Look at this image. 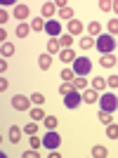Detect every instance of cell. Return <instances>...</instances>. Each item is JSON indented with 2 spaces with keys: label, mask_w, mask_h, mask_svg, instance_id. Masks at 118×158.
<instances>
[{
  "label": "cell",
  "mask_w": 118,
  "mask_h": 158,
  "mask_svg": "<svg viewBox=\"0 0 118 158\" xmlns=\"http://www.w3.org/2000/svg\"><path fill=\"white\" fill-rule=\"evenodd\" d=\"M31 118L36 120V123H40V120H45V113H43V109H40V106H36V109H31Z\"/></svg>",
  "instance_id": "7402d4cb"
},
{
  "label": "cell",
  "mask_w": 118,
  "mask_h": 158,
  "mask_svg": "<svg viewBox=\"0 0 118 158\" xmlns=\"http://www.w3.org/2000/svg\"><path fill=\"white\" fill-rule=\"evenodd\" d=\"M61 52V43L57 38H50L47 40V54H59Z\"/></svg>",
  "instance_id": "30bf717a"
},
{
  "label": "cell",
  "mask_w": 118,
  "mask_h": 158,
  "mask_svg": "<svg viewBox=\"0 0 118 158\" xmlns=\"http://www.w3.org/2000/svg\"><path fill=\"white\" fill-rule=\"evenodd\" d=\"M99 123H102V125H111V113L109 111H99Z\"/></svg>",
  "instance_id": "f1b7e54d"
},
{
  "label": "cell",
  "mask_w": 118,
  "mask_h": 158,
  "mask_svg": "<svg viewBox=\"0 0 118 158\" xmlns=\"http://www.w3.org/2000/svg\"><path fill=\"white\" fill-rule=\"evenodd\" d=\"M59 43H61V47H64V50H71V45H73V35H71V33H64V35L59 38Z\"/></svg>",
  "instance_id": "ffe728a7"
},
{
  "label": "cell",
  "mask_w": 118,
  "mask_h": 158,
  "mask_svg": "<svg viewBox=\"0 0 118 158\" xmlns=\"http://www.w3.org/2000/svg\"><path fill=\"white\" fill-rule=\"evenodd\" d=\"M106 135H109L111 139H118V125H113V123L106 125Z\"/></svg>",
  "instance_id": "d6a6232c"
},
{
  "label": "cell",
  "mask_w": 118,
  "mask_h": 158,
  "mask_svg": "<svg viewBox=\"0 0 118 158\" xmlns=\"http://www.w3.org/2000/svg\"><path fill=\"white\" fill-rule=\"evenodd\" d=\"M106 146H102V144H97V146H92V156H97V158H104L106 156Z\"/></svg>",
  "instance_id": "83f0119b"
},
{
  "label": "cell",
  "mask_w": 118,
  "mask_h": 158,
  "mask_svg": "<svg viewBox=\"0 0 118 158\" xmlns=\"http://www.w3.org/2000/svg\"><path fill=\"white\" fill-rule=\"evenodd\" d=\"M54 12H57V5H54V2H43V17H45V19H52Z\"/></svg>",
  "instance_id": "7c38bea8"
},
{
  "label": "cell",
  "mask_w": 118,
  "mask_h": 158,
  "mask_svg": "<svg viewBox=\"0 0 118 158\" xmlns=\"http://www.w3.org/2000/svg\"><path fill=\"white\" fill-rule=\"evenodd\" d=\"M14 17L24 24V21L28 19V7H26V5H14Z\"/></svg>",
  "instance_id": "ba28073f"
},
{
  "label": "cell",
  "mask_w": 118,
  "mask_h": 158,
  "mask_svg": "<svg viewBox=\"0 0 118 158\" xmlns=\"http://www.w3.org/2000/svg\"><path fill=\"white\" fill-rule=\"evenodd\" d=\"M99 61H102V66H104V69H111L118 59L113 57V54H102V59H99Z\"/></svg>",
  "instance_id": "e0dca14e"
},
{
  "label": "cell",
  "mask_w": 118,
  "mask_h": 158,
  "mask_svg": "<svg viewBox=\"0 0 118 158\" xmlns=\"http://www.w3.org/2000/svg\"><path fill=\"white\" fill-rule=\"evenodd\" d=\"M31 102H33L36 106H43V104H45V94H40V92H33V94H31Z\"/></svg>",
  "instance_id": "f546056e"
},
{
  "label": "cell",
  "mask_w": 118,
  "mask_h": 158,
  "mask_svg": "<svg viewBox=\"0 0 118 158\" xmlns=\"http://www.w3.org/2000/svg\"><path fill=\"white\" fill-rule=\"evenodd\" d=\"M59 57H61V61H64V64H73V61H76V52H73V50H61V52H59Z\"/></svg>",
  "instance_id": "2e32d148"
},
{
  "label": "cell",
  "mask_w": 118,
  "mask_h": 158,
  "mask_svg": "<svg viewBox=\"0 0 118 158\" xmlns=\"http://www.w3.org/2000/svg\"><path fill=\"white\" fill-rule=\"evenodd\" d=\"M59 144H61V137H59V135H57L54 130H50V132L45 135V137H43V146H45V149H50V151L59 149Z\"/></svg>",
  "instance_id": "277c9868"
},
{
  "label": "cell",
  "mask_w": 118,
  "mask_h": 158,
  "mask_svg": "<svg viewBox=\"0 0 118 158\" xmlns=\"http://www.w3.org/2000/svg\"><path fill=\"white\" fill-rule=\"evenodd\" d=\"M99 106H102V111H118V99L113 92H104L102 97H99Z\"/></svg>",
  "instance_id": "3957f363"
},
{
  "label": "cell",
  "mask_w": 118,
  "mask_h": 158,
  "mask_svg": "<svg viewBox=\"0 0 118 158\" xmlns=\"http://www.w3.org/2000/svg\"><path fill=\"white\" fill-rule=\"evenodd\" d=\"M31 97H24V94H17V97H12V106L17 109V111H31Z\"/></svg>",
  "instance_id": "5b68a950"
},
{
  "label": "cell",
  "mask_w": 118,
  "mask_h": 158,
  "mask_svg": "<svg viewBox=\"0 0 118 158\" xmlns=\"http://www.w3.org/2000/svg\"><path fill=\"white\" fill-rule=\"evenodd\" d=\"M106 87V78H102V76H97V78L92 80V90H97V92H102Z\"/></svg>",
  "instance_id": "44dd1931"
},
{
  "label": "cell",
  "mask_w": 118,
  "mask_h": 158,
  "mask_svg": "<svg viewBox=\"0 0 118 158\" xmlns=\"http://www.w3.org/2000/svg\"><path fill=\"white\" fill-rule=\"evenodd\" d=\"M61 83H71L73 78H76V73H73V69H61Z\"/></svg>",
  "instance_id": "d6986e66"
},
{
  "label": "cell",
  "mask_w": 118,
  "mask_h": 158,
  "mask_svg": "<svg viewBox=\"0 0 118 158\" xmlns=\"http://www.w3.org/2000/svg\"><path fill=\"white\" fill-rule=\"evenodd\" d=\"M99 99V92L97 90H83V102H87V104H95Z\"/></svg>",
  "instance_id": "4fadbf2b"
},
{
  "label": "cell",
  "mask_w": 118,
  "mask_h": 158,
  "mask_svg": "<svg viewBox=\"0 0 118 158\" xmlns=\"http://www.w3.org/2000/svg\"><path fill=\"white\" fill-rule=\"evenodd\" d=\"M71 85H73V90H78V92L87 90V80H85V76H76V78L71 80Z\"/></svg>",
  "instance_id": "9c48e42d"
},
{
  "label": "cell",
  "mask_w": 118,
  "mask_h": 158,
  "mask_svg": "<svg viewBox=\"0 0 118 158\" xmlns=\"http://www.w3.org/2000/svg\"><path fill=\"white\" fill-rule=\"evenodd\" d=\"M19 139H21V127L12 125V127H10V142H12V144H17Z\"/></svg>",
  "instance_id": "ac0fdd59"
},
{
  "label": "cell",
  "mask_w": 118,
  "mask_h": 158,
  "mask_svg": "<svg viewBox=\"0 0 118 158\" xmlns=\"http://www.w3.org/2000/svg\"><path fill=\"white\" fill-rule=\"evenodd\" d=\"M95 45H97V50H99L102 54H111L113 47H116V40H113L111 33H102V35L95 40Z\"/></svg>",
  "instance_id": "6da1fadb"
},
{
  "label": "cell",
  "mask_w": 118,
  "mask_h": 158,
  "mask_svg": "<svg viewBox=\"0 0 118 158\" xmlns=\"http://www.w3.org/2000/svg\"><path fill=\"white\" fill-rule=\"evenodd\" d=\"M80 102H83V92H78V90H73V92H69L64 97L66 109H76V106H80Z\"/></svg>",
  "instance_id": "8992f818"
},
{
  "label": "cell",
  "mask_w": 118,
  "mask_h": 158,
  "mask_svg": "<svg viewBox=\"0 0 118 158\" xmlns=\"http://www.w3.org/2000/svg\"><path fill=\"white\" fill-rule=\"evenodd\" d=\"M7 87H10V83H7V80H5V78H2V80H0V90H2V92H5Z\"/></svg>",
  "instance_id": "60d3db41"
},
{
  "label": "cell",
  "mask_w": 118,
  "mask_h": 158,
  "mask_svg": "<svg viewBox=\"0 0 118 158\" xmlns=\"http://www.w3.org/2000/svg\"><path fill=\"white\" fill-rule=\"evenodd\" d=\"M45 33L50 35V38H57L59 33H61V24H59V21H54V19H50V21L45 24Z\"/></svg>",
  "instance_id": "52a82bcc"
},
{
  "label": "cell",
  "mask_w": 118,
  "mask_h": 158,
  "mask_svg": "<svg viewBox=\"0 0 118 158\" xmlns=\"http://www.w3.org/2000/svg\"><path fill=\"white\" fill-rule=\"evenodd\" d=\"M24 132H26V135H36V132H38V123H36V120L26 123V125H24Z\"/></svg>",
  "instance_id": "4dcf8cb0"
},
{
  "label": "cell",
  "mask_w": 118,
  "mask_h": 158,
  "mask_svg": "<svg viewBox=\"0 0 118 158\" xmlns=\"http://www.w3.org/2000/svg\"><path fill=\"white\" fill-rule=\"evenodd\" d=\"M28 31H31V26H28V24H19V26H17V38H26Z\"/></svg>",
  "instance_id": "484cf974"
},
{
  "label": "cell",
  "mask_w": 118,
  "mask_h": 158,
  "mask_svg": "<svg viewBox=\"0 0 118 158\" xmlns=\"http://www.w3.org/2000/svg\"><path fill=\"white\" fill-rule=\"evenodd\" d=\"M99 10H102V12H109V10H113V2H109V0H99Z\"/></svg>",
  "instance_id": "d590c367"
},
{
  "label": "cell",
  "mask_w": 118,
  "mask_h": 158,
  "mask_svg": "<svg viewBox=\"0 0 118 158\" xmlns=\"http://www.w3.org/2000/svg\"><path fill=\"white\" fill-rule=\"evenodd\" d=\"M69 33H71V35H80V33H83V24H80V19H71V21H69Z\"/></svg>",
  "instance_id": "8fae6325"
},
{
  "label": "cell",
  "mask_w": 118,
  "mask_h": 158,
  "mask_svg": "<svg viewBox=\"0 0 118 158\" xmlns=\"http://www.w3.org/2000/svg\"><path fill=\"white\" fill-rule=\"evenodd\" d=\"M45 127L47 130H57V125H59V118H54V116H45Z\"/></svg>",
  "instance_id": "603a6c76"
},
{
  "label": "cell",
  "mask_w": 118,
  "mask_h": 158,
  "mask_svg": "<svg viewBox=\"0 0 118 158\" xmlns=\"http://www.w3.org/2000/svg\"><path fill=\"white\" fill-rule=\"evenodd\" d=\"M43 146V139L40 137H31V149H40Z\"/></svg>",
  "instance_id": "74e56055"
},
{
  "label": "cell",
  "mask_w": 118,
  "mask_h": 158,
  "mask_svg": "<svg viewBox=\"0 0 118 158\" xmlns=\"http://www.w3.org/2000/svg\"><path fill=\"white\" fill-rule=\"evenodd\" d=\"M106 85L111 87V90H116V87H118V73H113V76H109V78H106Z\"/></svg>",
  "instance_id": "e575fe53"
},
{
  "label": "cell",
  "mask_w": 118,
  "mask_h": 158,
  "mask_svg": "<svg viewBox=\"0 0 118 158\" xmlns=\"http://www.w3.org/2000/svg\"><path fill=\"white\" fill-rule=\"evenodd\" d=\"M87 33H90V38H99V35H102V24H99V21H92L90 26H87Z\"/></svg>",
  "instance_id": "9a60e30c"
},
{
  "label": "cell",
  "mask_w": 118,
  "mask_h": 158,
  "mask_svg": "<svg viewBox=\"0 0 118 158\" xmlns=\"http://www.w3.org/2000/svg\"><path fill=\"white\" fill-rule=\"evenodd\" d=\"M24 156H26V158H38V149H28Z\"/></svg>",
  "instance_id": "ab89813d"
},
{
  "label": "cell",
  "mask_w": 118,
  "mask_h": 158,
  "mask_svg": "<svg viewBox=\"0 0 118 158\" xmlns=\"http://www.w3.org/2000/svg\"><path fill=\"white\" fill-rule=\"evenodd\" d=\"M0 40H2V43H7V31H5V26H2V31H0Z\"/></svg>",
  "instance_id": "b9f144b4"
},
{
  "label": "cell",
  "mask_w": 118,
  "mask_h": 158,
  "mask_svg": "<svg viewBox=\"0 0 118 158\" xmlns=\"http://www.w3.org/2000/svg\"><path fill=\"white\" fill-rule=\"evenodd\" d=\"M45 24L47 21H43V17H36V19L31 21V28L33 31H45Z\"/></svg>",
  "instance_id": "d4e9b609"
},
{
  "label": "cell",
  "mask_w": 118,
  "mask_h": 158,
  "mask_svg": "<svg viewBox=\"0 0 118 158\" xmlns=\"http://www.w3.org/2000/svg\"><path fill=\"white\" fill-rule=\"evenodd\" d=\"M113 12L118 14V0H116V2H113Z\"/></svg>",
  "instance_id": "7bdbcfd3"
},
{
  "label": "cell",
  "mask_w": 118,
  "mask_h": 158,
  "mask_svg": "<svg viewBox=\"0 0 118 158\" xmlns=\"http://www.w3.org/2000/svg\"><path fill=\"white\" fill-rule=\"evenodd\" d=\"M59 17H61V19H69V21H71V19H73V10H71V7H64V10H59Z\"/></svg>",
  "instance_id": "1f68e13d"
},
{
  "label": "cell",
  "mask_w": 118,
  "mask_h": 158,
  "mask_svg": "<svg viewBox=\"0 0 118 158\" xmlns=\"http://www.w3.org/2000/svg\"><path fill=\"white\" fill-rule=\"evenodd\" d=\"M10 21V14L5 12V7H2V12H0V24H7Z\"/></svg>",
  "instance_id": "f35d334b"
},
{
  "label": "cell",
  "mask_w": 118,
  "mask_h": 158,
  "mask_svg": "<svg viewBox=\"0 0 118 158\" xmlns=\"http://www.w3.org/2000/svg\"><path fill=\"white\" fill-rule=\"evenodd\" d=\"M71 69H73L76 76H87V73L92 71V61L87 59V57H76V61L71 64Z\"/></svg>",
  "instance_id": "7a4b0ae2"
},
{
  "label": "cell",
  "mask_w": 118,
  "mask_h": 158,
  "mask_svg": "<svg viewBox=\"0 0 118 158\" xmlns=\"http://www.w3.org/2000/svg\"><path fill=\"white\" fill-rule=\"evenodd\" d=\"M109 33H111V35H116V33H118V19L109 21Z\"/></svg>",
  "instance_id": "8d00e7d4"
},
{
  "label": "cell",
  "mask_w": 118,
  "mask_h": 158,
  "mask_svg": "<svg viewBox=\"0 0 118 158\" xmlns=\"http://www.w3.org/2000/svg\"><path fill=\"white\" fill-rule=\"evenodd\" d=\"M38 66L43 69V71H47V69L52 66V54H40L38 57Z\"/></svg>",
  "instance_id": "5bb4252c"
},
{
  "label": "cell",
  "mask_w": 118,
  "mask_h": 158,
  "mask_svg": "<svg viewBox=\"0 0 118 158\" xmlns=\"http://www.w3.org/2000/svg\"><path fill=\"white\" fill-rule=\"evenodd\" d=\"M0 52H2V59H5V57H12V54H14V45H12V43H2Z\"/></svg>",
  "instance_id": "cb8c5ba5"
},
{
  "label": "cell",
  "mask_w": 118,
  "mask_h": 158,
  "mask_svg": "<svg viewBox=\"0 0 118 158\" xmlns=\"http://www.w3.org/2000/svg\"><path fill=\"white\" fill-rule=\"evenodd\" d=\"M69 92H73V85H71V83H61V85H59V94H64V97H66Z\"/></svg>",
  "instance_id": "836d02e7"
},
{
  "label": "cell",
  "mask_w": 118,
  "mask_h": 158,
  "mask_svg": "<svg viewBox=\"0 0 118 158\" xmlns=\"http://www.w3.org/2000/svg\"><path fill=\"white\" fill-rule=\"evenodd\" d=\"M80 47H83V50H90V47H95V38H90V35H83V38H80Z\"/></svg>",
  "instance_id": "4316f807"
}]
</instances>
